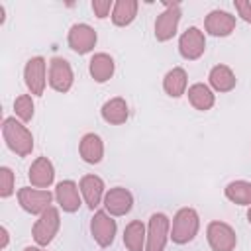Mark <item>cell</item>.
<instances>
[{"instance_id":"cell-1","label":"cell","mask_w":251,"mask_h":251,"mask_svg":"<svg viewBox=\"0 0 251 251\" xmlns=\"http://www.w3.org/2000/svg\"><path fill=\"white\" fill-rule=\"evenodd\" d=\"M2 135L10 151H14L18 157H27L33 151V135L31 131L18 122L16 118H4L2 122Z\"/></svg>"},{"instance_id":"cell-2","label":"cell","mask_w":251,"mask_h":251,"mask_svg":"<svg viewBox=\"0 0 251 251\" xmlns=\"http://www.w3.org/2000/svg\"><path fill=\"white\" fill-rule=\"evenodd\" d=\"M200 229V218L198 212L194 208H180L175 218H173V226H171V239L176 245H184L190 243L196 233Z\"/></svg>"},{"instance_id":"cell-3","label":"cell","mask_w":251,"mask_h":251,"mask_svg":"<svg viewBox=\"0 0 251 251\" xmlns=\"http://www.w3.org/2000/svg\"><path fill=\"white\" fill-rule=\"evenodd\" d=\"M59 227H61L59 210L55 206H51L43 214H39V218L35 220V224L31 227V235H33V239H35V243L39 247H45V245H49L55 239Z\"/></svg>"},{"instance_id":"cell-4","label":"cell","mask_w":251,"mask_h":251,"mask_svg":"<svg viewBox=\"0 0 251 251\" xmlns=\"http://www.w3.org/2000/svg\"><path fill=\"white\" fill-rule=\"evenodd\" d=\"M206 239L212 251H233L237 245V233L235 229L220 220H214L206 227Z\"/></svg>"},{"instance_id":"cell-5","label":"cell","mask_w":251,"mask_h":251,"mask_svg":"<svg viewBox=\"0 0 251 251\" xmlns=\"http://www.w3.org/2000/svg\"><path fill=\"white\" fill-rule=\"evenodd\" d=\"M180 4L178 2H165V10L155 20V39L157 41H169L175 37L180 22Z\"/></svg>"},{"instance_id":"cell-6","label":"cell","mask_w":251,"mask_h":251,"mask_svg":"<svg viewBox=\"0 0 251 251\" xmlns=\"http://www.w3.org/2000/svg\"><path fill=\"white\" fill-rule=\"evenodd\" d=\"M169 237H171V220L163 212H155L149 218L145 251H163Z\"/></svg>"},{"instance_id":"cell-7","label":"cell","mask_w":251,"mask_h":251,"mask_svg":"<svg viewBox=\"0 0 251 251\" xmlns=\"http://www.w3.org/2000/svg\"><path fill=\"white\" fill-rule=\"evenodd\" d=\"M24 80L31 96H43L47 86V61L43 57H31L24 67Z\"/></svg>"},{"instance_id":"cell-8","label":"cell","mask_w":251,"mask_h":251,"mask_svg":"<svg viewBox=\"0 0 251 251\" xmlns=\"http://www.w3.org/2000/svg\"><path fill=\"white\" fill-rule=\"evenodd\" d=\"M116 220H112V216L106 210H98L94 212L92 220H90V233L94 237V241L98 243V247H110L114 243L116 237Z\"/></svg>"},{"instance_id":"cell-9","label":"cell","mask_w":251,"mask_h":251,"mask_svg":"<svg viewBox=\"0 0 251 251\" xmlns=\"http://www.w3.org/2000/svg\"><path fill=\"white\" fill-rule=\"evenodd\" d=\"M206 51V37L204 31H200L198 27L190 25L182 31V35L178 37V53L182 59L186 61H196L204 55Z\"/></svg>"},{"instance_id":"cell-10","label":"cell","mask_w":251,"mask_h":251,"mask_svg":"<svg viewBox=\"0 0 251 251\" xmlns=\"http://www.w3.org/2000/svg\"><path fill=\"white\" fill-rule=\"evenodd\" d=\"M73 82H75V73L71 63L63 57H53L49 61V86L65 94L71 90Z\"/></svg>"},{"instance_id":"cell-11","label":"cell","mask_w":251,"mask_h":251,"mask_svg":"<svg viewBox=\"0 0 251 251\" xmlns=\"http://www.w3.org/2000/svg\"><path fill=\"white\" fill-rule=\"evenodd\" d=\"M53 194L43 188H29L24 186L18 190V202L27 214H43L47 208H51Z\"/></svg>"},{"instance_id":"cell-12","label":"cell","mask_w":251,"mask_h":251,"mask_svg":"<svg viewBox=\"0 0 251 251\" xmlns=\"http://www.w3.org/2000/svg\"><path fill=\"white\" fill-rule=\"evenodd\" d=\"M96 39H98V35L94 31V27H90L88 24H75V25H71L69 35H67L69 47L75 53H78V55L90 53L94 49V45H96Z\"/></svg>"},{"instance_id":"cell-13","label":"cell","mask_w":251,"mask_h":251,"mask_svg":"<svg viewBox=\"0 0 251 251\" xmlns=\"http://www.w3.org/2000/svg\"><path fill=\"white\" fill-rule=\"evenodd\" d=\"M104 208L110 216H126L133 208V196L124 186H114L104 194Z\"/></svg>"},{"instance_id":"cell-14","label":"cell","mask_w":251,"mask_h":251,"mask_svg":"<svg viewBox=\"0 0 251 251\" xmlns=\"http://www.w3.org/2000/svg\"><path fill=\"white\" fill-rule=\"evenodd\" d=\"M204 29L214 37H227L235 29V16L226 10H212L204 20Z\"/></svg>"},{"instance_id":"cell-15","label":"cell","mask_w":251,"mask_h":251,"mask_svg":"<svg viewBox=\"0 0 251 251\" xmlns=\"http://www.w3.org/2000/svg\"><path fill=\"white\" fill-rule=\"evenodd\" d=\"M27 178H29L33 188L47 190L53 184V180H55V167H53V163L47 157H37L31 163L29 171H27Z\"/></svg>"},{"instance_id":"cell-16","label":"cell","mask_w":251,"mask_h":251,"mask_svg":"<svg viewBox=\"0 0 251 251\" xmlns=\"http://www.w3.org/2000/svg\"><path fill=\"white\" fill-rule=\"evenodd\" d=\"M78 184L75 180H61L57 182L55 186V198H57V204L63 212H76L80 208V194H78Z\"/></svg>"},{"instance_id":"cell-17","label":"cell","mask_w":251,"mask_h":251,"mask_svg":"<svg viewBox=\"0 0 251 251\" xmlns=\"http://www.w3.org/2000/svg\"><path fill=\"white\" fill-rule=\"evenodd\" d=\"M78 188H80V194L86 202V206L90 210L98 208L100 202H104V180L96 175H84L78 182Z\"/></svg>"},{"instance_id":"cell-18","label":"cell","mask_w":251,"mask_h":251,"mask_svg":"<svg viewBox=\"0 0 251 251\" xmlns=\"http://www.w3.org/2000/svg\"><path fill=\"white\" fill-rule=\"evenodd\" d=\"M102 120L110 126H122L126 124V120L129 118V108H127V102L122 98V96H114L110 100H106L102 104Z\"/></svg>"},{"instance_id":"cell-19","label":"cell","mask_w":251,"mask_h":251,"mask_svg":"<svg viewBox=\"0 0 251 251\" xmlns=\"http://www.w3.org/2000/svg\"><path fill=\"white\" fill-rule=\"evenodd\" d=\"M78 153H80V159L88 165H98L104 157V143L100 139V135L96 133H84L80 137V143H78Z\"/></svg>"},{"instance_id":"cell-20","label":"cell","mask_w":251,"mask_h":251,"mask_svg":"<svg viewBox=\"0 0 251 251\" xmlns=\"http://www.w3.org/2000/svg\"><path fill=\"white\" fill-rule=\"evenodd\" d=\"M88 71L96 82H106L112 78V75L116 71V63L108 53H94L88 63Z\"/></svg>"},{"instance_id":"cell-21","label":"cell","mask_w":251,"mask_h":251,"mask_svg":"<svg viewBox=\"0 0 251 251\" xmlns=\"http://www.w3.org/2000/svg\"><path fill=\"white\" fill-rule=\"evenodd\" d=\"M208 82H210V86H212L216 92H229V90L235 88L237 78H235L233 71H231L227 65H216V67L210 69Z\"/></svg>"},{"instance_id":"cell-22","label":"cell","mask_w":251,"mask_h":251,"mask_svg":"<svg viewBox=\"0 0 251 251\" xmlns=\"http://www.w3.org/2000/svg\"><path fill=\"white\" fill-rule=\"evenodd\" d=\"M147 229L141 220H131L124 229V245L127 251H145Z\"/></svg>"},{"instance_id":"cell-23","label":"cell","mask_w":251,"mask_h":251,"mask_svg":"<svg viewBox=\"0 0 251 251\" xmlns=\"http://www.w3.org/2000/svg\"><path fill=\"white\" fill-rule=\"evenodd\" d=\"M186 86H188V75L182 67H173L163 78V90L171 98H180L186 92Z\"/></svg>"},{"instance_id":"cell-24","label":"cell","mask_w":251,"mask_h":251,"mask_svg":"<svg viewBox=\"0 0 251 251\" xmlns=\"http://www.w3.org/2000/svg\"><path fill=\"white\" fill-rule=\"evenodd\" d=\"M186 96H188V102L192 104V108H196L200 112H206L216 104V96H214L212 88L204 82H194L192 86H188Z\"/></svg>"},{"instance_id":"cell-25","label":"cell","mask_w":251,"mask_h":251,"mask_svg":"<svg viewBox=\"0 0 251 251\" xmlns=\"http://www.w3.org/2000/svg\"><path fill=\"white\" fill-rule=\"evenodd\" d=\"M137 8H139L137 0H118L114 4V10H112L114 25H118V27L129 25L135 20V16H137Z\"/></svg>"},{"instance_id":"cell-26","label":"cell","mask_w":251,"mask_h":251,"mask_svg":"<svg viewBox=\"0 0 251 251\" xmlns=\"http://www.w3.org/2000/svg\"><path fill=\"white\" fill-rule=\"evenodd\" d=\"M224 194L233 204L251 206V182H247V180H231L224 188Z\"/></svg>"},{"instance_id":"cell-27","label":"cell","mask_w":251,"mask_h":251,"mask_svg":"<svg viewBox=\"0 0 251 251\" xmlns=\"http://www.w3.org/2000/svg\"><path fill=\"white\" fill-rule=\"evenodd\" d=\"M14 112L22 122H29L35 114V106H33V98L31 94H20L14 100Z\"/></svg>"},{"instance_id":"cell-28","label":"cell","mask_w":251,"mask_h":251,"mask_svg":"<svg viewBox=\"0 0 251 251\" xmlns=\"http://www.w3.org/2000/svg\"><path fill=\"white\" fill-rule=\"evenodd\" d=\"M14 194V173L10 167H0V196L10 198Z\"/></svg>"},{"instance_id":"cell-29","label":"cell","mask_w":251,"mask_h":251,"mask_svg":"<svg viewBox=\"0 0 251 251\" xmlns=\"http://www.w3.org/2000/svg\"><path fill=\"white\" fill-rule=\"evenodd\" d=\"M92 12L98 20H104L110 16V12L114 10V2L112 0H92Z\"/></svg>"},{"instance_id":"cell-30","label":"cell","mask_w":251,"mask_h":251,"mask_svg":"<svg viewBox=\"0 0 251 251\" xmlns=\"http://www.w3.org/2000/svg\"><path fill=\"white\" fill-rule=\"evenodd\" d=\"M233 6H235V10H237L239 18H241L243 22L251 24V0H235Z\"/></svg>"},{"instance_id":"cell-31","label":"cell","mask_w":251,"mask_h":251,"mask_svg":"<svg viewBox=\"0 0 251 251\" xmlns=\"http://www.w3.org/2000/svg\"><path fill=\"white\" fill-rule=\"evenodd\" d=\"M0 233H2V249H6L8 247V241H10V233H8V229L4 226L0 227Z\"/></svg>"},{"instance_id":"cell-32","label":"cell","mask_w":251,"mask_h":251,"mask_svg":"<svg viewBox=\"0 0 251 251\" xmlns=\"http://www.w3.org/2000/svg\"><path fill=\"white\" fill-rule=\"evenodd\" d=\"M24 251H45V249H41V247H31V245H29V247H25Z\"/></svg>"},{"instance_id":"cell-33","label":"cell","mask_w":251,"mask_h":251,"mask_svg":"<svg viewBox=\"0 0 251 251\" xmlns=\"http://www.w3.org/2000/svg\"><path fill=\"white\" fill-rule=\"evenodd\" d=\"M247 222L251 224V206H249V210H247Z\"/></svg>"}]
</instances>
